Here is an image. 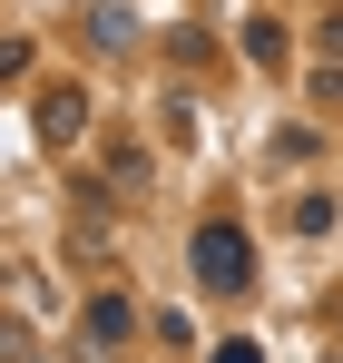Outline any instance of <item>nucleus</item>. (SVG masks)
<instances>
[{
    "label": "nucleus",
    "instance_id": "nucleus-3",
    "mask_svg": "<svg viewBox=\"0 0 343 363\" xmlns=\"http://www.w3.org/2000/svg\"><path fill=\"white\" fill-rule=\"evenodd\" d=\"M79 128H89V99H79V89H40V138H50V147H69Z\"/></svg>",
    "mask_w": 343,
    "mask_h": 363
},
{
    "label": "nucleus",
    "instance_id": "nucleus-4",
    "mask_svg": "<svg viewBox=\"0 0 343 363\" xmlns=\"http://www.w3.org/2000/svg\"><path fill=\"white\" fill-rule=\"evenodd\" d=\"M314 99H324V108H343V60H334V69H314Z\"/></svg>",
    "mask_w": 343,
    "mask_h": 363
},
{
    "label": "nucleus",
    "instance_id": "nucleus-2",
    "mask_svg": "<svg viewBox=\"0 0 343 363\" xmlns=\"http://www.w3.org/2000/svg\"><path fill=\"white\" fill-rule=\"evenodd\" d=\"M128 334H137V304H128V295H89V344H99V354H118Z\"/></svg>",
    "mask_w": 343,
    "mask_h": 363
},
{
    "label": "nucleus",
    "instance_id": "nucleus-1",
    "mask_svg": "<svg viewBox=\"0 0 343 363\" xmlns=\"http://www.w3.org/2000/svg\"><path fill=\"white\" fill-rule=\"evenodd\" d=\"M186 255H196V285H206V295H245V285H255V265H245V236H235V226H206Z\"/></svg>",
    "mask_w": 343,
    "mask_h": 363
},
{
    "label": "nucleus",
    "instance_id": "nucleus-5",
    "mask_svg": "<svg viewBox=\"0 0 343 363\" xmlns=\"http://www.w3.org/2000/svg\"><path fill=\"white\" fill-rule=\"evenodd\" d=\"M216 363H255V344H226V354H216Z\"/></svg>",
    "mask_w": 343,
    "mask_h": 363
}]
</instances>
